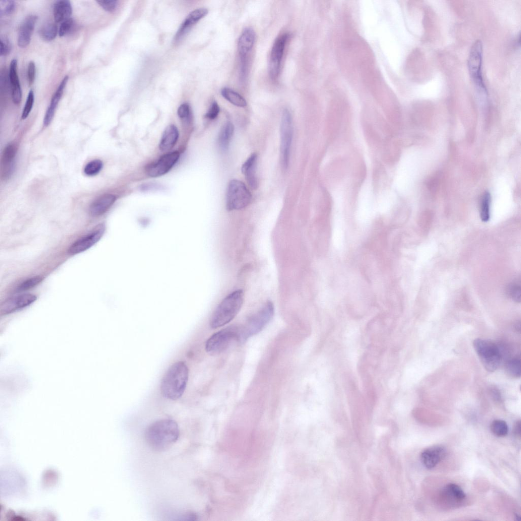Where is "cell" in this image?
Masks as SVG:
<instances>
[{"instance_id":"obj_2","label":"cell","mask_w":521,"mask_h":521,"mask_svg":"<svg viewBox=\"0 0 521 521\" xmlns=\"http://www.w3.org/2000/svg\"><path fill=\"white\" fill-rule=\"evenodd\" d=\"M188 376V368L184 362L180 361L172 364L161 380L162 395L172 400L180 398L185 390Z\"/></svg>"},{"instance_id":"obj_1","label":"cell","mask_w":521,"mask_h":521,"mask_svg":"<svg viewBox=\"0 0 521 521\" xmlns=\"http://www.w3.org/2000/svg\"><path fill=\"white\" fill-rule=\"evenodd\" d=\"M180 431L176 421L169 419L156 421L145 431V439L153 450L162 452L170 448L178 439Z\"/></svg>"},{"instance_id":"obj_11","label":"cell","mask_w":521,"mask_h":521,"mask_svg":"<svg viewBox=\"0 0 521 521\" xmlns=\"http://www.w3.org/2000/svg\"><path fill=\"white\" fill-rule=\"evenodd\" d=\"M105 230L104 224L97 225L88 234L74 242L69 248V253L75 255L90 248L100 240L104 234Z\"/></svg>"},{"instance_id":"obj_41","label":"cell","mask_w":521,"mask_h":521,"mask_svg":"<svg viewBox=\"0 0 521 521\" xmlns=\"http://www.w3.org/2000/svg\"><path fill=\"white\" fill-rule=\"evenodd\" d=\"M220 108L216 101L211 104L209 110L206 114V117L210 120L215 119L219 114Z\"/></svg>"},{"instance_id":"obj_18","label":"cell","mask_w":521,"mask_h":521,"mask_svg":"<svg viewBox=\"0 0 521 521\" xmlns=\"http://www.w3.org/2000/svg\"><path fill=\"white\" fill-rule=\"evenodd\" d=\"M9 78L13 102L15 104H19L22 98V91L18 75L17 62L16 59L12 60L10 63Z\"/></svg>"},{"instance_id":"obj_6","label":"cell","mask_w":521,"mask_h":521,"mask_svg":"<svg viewBox=\"0 0 521 521\" xmlns=\"http://www.w3.org/2000/svg\"><path fill=\"white\" fill-rule=\"evenodd\" d=\"M236 341H241V328L228 327L212 335L207 340L205 349L211 354H217L224 351Z\"/></svg>"},{"instance_id":"obj_32","label":"cell","mask_w":521,"mask_h":521,"mask_svg":"<svg viewBox=\"0 0 521 521\" xmlns=\"http://www.w3.org/2000/svg\"><path fill=\"white\" fill-rule=\"evenodd\" d=\"M208 13L205 8H199L191 12L185 19L191 25H193L199 20L204 17Z\"/></svg>"},{"instance_id":"obj_8","label":"cell","mask_w":521,"mask_h":521,"mask_svg":"<svg viewBox=\"0 0 521 521\" xmlns=\"http://www.w3.org/2000/svg\"><path fill=\"white\" fill-rule=\"evenodd\" d=\"M482 43L481 41L477 40L473 44L470 51L468 60V70L470 76L478 90L481 92L487 94L482 78Z\"/></svg>"},{"instance_id":"obj_10","label":"cell","mask_w":521,"mask_h":521,"mask_svg":"<svg viewBox=\"0 0 521 521\" xmlns=\"http://www.w3.org/2000/svg\"><path fill=\"white\" fill-rule=\"evenodd\" d=\"M288 37L287 33L280 35L275 40L271 49L269 63V74L272 80H276L279 75L281 61Z\"/></svg>"},{"instance_id":"obj_19","label":"cell","mask_w":521,"mask_h":521,"mask_svg":"<svg viewBox=\"0 0 521 521\" xmlns=\"http://www.w3.org/2000/svg\"><path fill=\"white\" fill-rule=\"evenodd\" d=\"M257 156L255 153L252 154L242 166V172L250 187L255 189L258 186V181L256 176Z\"/></svg>"},{"instance_id":"obj_27","label":"cell","mask_w":521,"mask_h":521,"mask_svg":"<svg viewBox=\"0 0 521 521\" xmlns=\"http://www.w3.org/2000/svg\"><path fill=\"white\" fill-rule=\"evenodd\" d=\"M443 493L446 497L458 501L464 500L466 497V494L463 490L455 483L448 484L444 487Z\"/></svg>"},{"instance_id":"obj_37","label":"cell","mask_w":521,"mask_h":521,"mask_svg":"<svg viewBox=\"0 0 521 521\" xmlns=\"http://www.w3.org/2000/svg\"><path fill=\"white\" fill-rule=\"evenodd\" d=\"M97 3L104 10L109 12H114L118 5V1L115 0L97 1Z\"/></svg>"},{"instance_id":"obj_15","label":"cell","mask_w":521,"mask_h":521,"mask_svg":"<svg viewBox=\"0 0 521 521\" xmlns=\"http://www.w3.org/2000/svg\"><path fill=\"white\" fill-rule=\"evenodd\" d=\"M446 450L441 446H433L426 448L421 454L423 465L428 469L435 468L445 456Z\"/></svg>"},{"instance_id":"obj_13","label":"cell","mask_w":521,"mask_h":521,"mask_svg":"<svg viewBox=\"0 0 521 521\" xmlns=\"http://www.w3.org/2000/svg\"><path fill=\"white\" fill-rule=\"evenodd\" d=\"M179 156V153L177 151L163 155L155 163L148 167L147 169L148 175L155 178L166 173L177 162Z\"/></svg>"},{"instance_id":"obj_3","label":"cell","mask_w":521,"mask_h":521,"mask_svg":"<svg viewBox=\"0 0 521 521\" xmlns=\"http://www.w3.org/2000/svg\"><path fill=\"white\" fill-rule=\"evenodd\" d=\"M244 300L242 290L235 291L227 296L219 304L213 313L210 327L216 329L229 323L240 311Z\"/></svg>"},{"instance_id":"obj_39","label":"cell","mask_w":521,"mask_h":521,"mask_svg":"<svg viewBox=\"0 0 521 521\" xmlns=\"http://www.w3.org/2000/svg\"><path fill=\"white\" fill-rule=\"evenodd\" d=\"M178 115L182 119L187 121L190 117V109L188 104L184 103L180 106L178 109Z\"/></svg>"},{"instance_id":"obj_40","label":"cell","mask_w":521,"mask_h":521,"mask_svg":"<svg viewBox=\"0 0 521 521\" xmlns=\"http://www.w3.org/2000/svg\"><path fill=\"white\" fill-rule=\"evenodd\" d=\"M36 76V66L33 61H31L28 65L27 77L28 85H32L35 79Z\"/></svg>"},{"instance_id":"obj_20","label":"cell","mask_w":521,"mask_h":521,"mask_svg":"<svg viewBox=\"0 0 521 521\" xmlns=\"http://www.w3.org/2000/svg\"><path fill=\"white\" fill-rule=\"evenodd\" d=\"M69 77L65 76L61 81L58 88L52 96L49 106H48L43 120L44 126L50 124L53 118L55 109L63 95L64 90L68 82Z\"/></svg>"},{"instance_id":"obj_5","label":"cell","mask_w":521,"mask_h":521,"mask_svg":"<svg viewBox=\"0 0 521 521\" xmlns=\"http://www.w3.org/2000/svg\"><path fill=\"white\" fill-rule=\"evenodd\" d=\"M474 349L484 368L493 372L499 367L501 355L499 348L493 342L481 338L473 341Z\"/></svg>"},{"instance_id":"obj_34","label":"cell","mask_w":521,"mask_h":521,"mask_svg":"<svg viewBox=\"0 0 521 521\" xmlns=\"http://www.w3.org/2000/svg\"><path fill=\"white\" fill-rule=\"evenodd\" d=\"M74 25V20L71 18L63 21L59 29V36L63 37L70 33L73 30Z\"/></svg>"},{"instance_id":"obj_4","label":"cell","mask_w":521,"mask_h":521,"mask_svg":"<svg viewBox=\"0 0 521 521\" xmlns=\"http://www.w3.org/2000/svg\"><path fill=\"white\" fill-rule=\"evenodd\" d=\"M274 312L273 303L267 301L256 313L249 318L244 326L241 328V341L260 332L271 320Z\"/></svg>"},{"instance_id":"obj_28","label":"cell","mask_w":521,"mask_h":521,"mask_svg":"<svg viewBox=\"0 0 521 521\" xmlns=\"http://www.w3.org/2000/svg\"><path fill=\"white\" fill-rule=\"evenodd\" d=\"M506 370L511 377L519 378L521 374L520 359L514 358L509 360L506 364Z\"/></svg>"},{"instance_id":"obj_35","label":"cell","mask_w":521,"mask_h":521,"mask_svg":"<svg viewBox=\"0 0 521 521\" xmlns=\"http://www.w3.org/2000/svg\"><path fill=\"white\" fill-rule=\"evenodd\" d=\"M520 286L516 283L510 284L507 288V294L515 302H520L521 299Z\"/></svg>"},{"instance_id":"obj_21","label":"cell","mask_w":521,"mask_h":521,"mask_svg":"<svg viewBox=\"0 0 521 521\" xmlns=\"http://www.w3.org/2000/svg\"><path fill=\"white\" fill-rule=\"evenodd\" d=\"M116 197L112 194H105L96 198L90 207V213L94 216L104 214L115 201Z\"/></svg>"},{"instance_id":"obj_25","label":"cell","mask_w":521,"mask_h":521,"mask_svg":"<svg viewBox=\"0 0 521 521\" xmlns=\"http://www.w3.org/2000/svg\"><path fill=\"white\" fill-rule=\"evenodd\" d=\"M221 94L226 100L235 106L244 107L247 105L245 98L231 89L223 88L221 91Z\"/></svg>"},{"instance_id":"obj_22","label":"cell","mask_w":521,"mask_h":521,"mask_svg":"<svg viewBox=\"0 0 521 521\" xmlns=\"http://www.w3.org/2000/svg\"><path fill=\"white\" fill-rule=\"evenodd\" d=\"M179 137L177 127L173 125L167 126L162 136L159 143V148L162 151L171 149L176 144Z\"/></svg>"},{"instance_id":"obj_12","label":"cell","mask_w":521,"mask_h":521,"mask_svg":"<svg viewBox=\"0 0 521 521\" xmlns=\"http://www.w3.org/2000/svg\"><path fill=\"white\" fill-rule=\"evenodd\" d=\"M255 39V32L252 28H245L242 32L238 42L240 67H248V55L252 49Z\"/></svg>"},{"instance_id":"obj_16","label":"cell","mask_w":521,"mask_h":521,"mask_svg":"<svg viewBox=\"0 0 521 521\" xmlns=\"http://www.w3.org/2000/svg\"><path fill=\"white\" fill-rule=\"evenodd\" d=\"M37 19L36 15H30L21 23L17 39L18 45L20 47L25 48L29 45Z\"/></svg>"},{"instance_id":"obj_7","label":"cell","mask_w":521,"mask_h":521,"mask_svg":"<svg viewBox=\"0 0 521 521\" xmlns=\"http://www.w3.org/2000/svg\"><path fill=\"white\" fill-rule=\"evenodd\" d=\"M251 198V193L242 182L237 180L229 182L226 193L227 210L242 209L250 204Z\"/></svg>"},{"instance_id":"obj_42","label":"cell","mask_w":521,"mask_h":521,"mask_svg":"<svg viewBox=\"0 0 521 521\" xmlns=\"http://www.w3.org/2000/svg\"><path fill=\"white\" fill-rule=\"evenodd\" d=\"M6 5L5 6L4 9L1 10V13H3L6 15H9L15 11L16 5L13 1H6Z\"/></svg>"},{"instance_id":"obj_43","label":"cell","mask_w":521,"mask_h":521,"mask_svg":"<svg viewBox=\"0 0 521 521\" xmlns=\"http://www.w3.org/2000/svg\"><path fill=\"white\" fill-rule=\"evenodd\" d=\"M520 422L518 421L516 424L515 431L517 433V434H518L519 435H520Z\"/></svg>"},{"instance_id":"obj_23","label":"cell","mask_w":521,"mask_h":521,"mask_svg":"<svg viewBox=\"0 0 521 521\" xmlns=\"http://www.w3.org/2000/svg\"><path fill=\"white\" fill-rule=\"evenodd\" d=\"M72 13V7L69 1H59L53 7V16L55 22L59 23L70 18Z\"/></svg>"},{"instance_id":"obj_31","label":"cell","mask_w":521,"mask_h":521,"mask_svg":"<svg viewBox=\"0 0 521 521\" xmlns=\"http://www.w3.org/2000/svg\"><path fill=\"white\" fill-rule=\"evenodd\" d=\"M102 166L103 163L100 160H94L86 165L84 168V172L87 176H94L97 175L100 171Z\"/></svg>"},{"instance_id":"obj_30","label":"cell","mask_w":521,"mask_h":521,"mask_svg":"<svg viewBox=\"0 0 521 521\" xmlns=\"http://www.w3.org/2000/svg\"><path fill=\"white\" fill-rule=\"evenodd\" d=\"M492 432L497 437H504L508 431V427L506 422L502 420H496L490 425Z\"/></svg>"},{"instance_id":"obj_33","label":"cell","mask_w":521,"mask_h":521,"mask_svg":"<svg viewBox=\"0 0 521 521\" xmlns=\"http://www.w3.org/2000/svg\"><path fill=\"white\" fill-rule=\"evenodd\" d=\"M42 280V278L40 276L32 277L21 283L17 290L20 292L28 290L39 284Z\"/></svg>"},{"instance_id":"obj_24","label":"cell","mask_w":521,"mask_h":521,"mask_svg":"<svg viewBox=\"0 0 521 521\" xmlns=\"http://www.w3.org/2000/svg\"><path fill=\"white\" fill-rule=\"evenodd\" d=\"M234 132V127L230 122L226 123L222 128L218 138V144L222 150L227 149Z\"/></svg>"},{"instance_id":"obj_38","label":"cell","mask_w":521,"mask_h":521,"mask_svg":"<svg viewBox=\"0 0 521 521\" xmlns=\"http://www.w3.org/2000/svg\"><path fill=\"white\" fill-rule=\"evenodd\" d=\"M1 56H6L10 53L11 50V45L8 39L6 37H1L0 40Z\"/></svg>"},{"instance_id":"obj_36","label":"cell","mask_w":521,"mask_h":521,"mask_svg":"<svg viewBox=\"0 0 521 521\" xmlns=\"http://www.w3.org/2000/svg\"><path fill=\"white\" fill-rule=\"evenodd\" d=\"M34 102V94L33 90H30L28 93L25 105L22 113V119H25L29 115L32 110Z\"/></svg>"},{"instance_id":"obj_17","label":"cell","mask_w":521,"mask_h":521,"mask_svg":"<svg viewBox=\"0 0 521 521\" xmlns=\"http://www.w3.org/2000/svg\"><path fill=\"white\" fill-rule=\"evenodd\" d=\"M17 153L15 145L10 144L4 150L1 158V176L4 180L9 179L14 168V160Z\"/></svg>"},{"instance_id":"obj_29","label":"cell","mask_w":521,"mask_h":521,"mask_svg":"<svg viewBox=\"0 0 521 521\" xmlns=\"http://www.w3.org/2000/svg\"><path fill=\"white\" fill-rule=\"evenodd\" d=\"M490 195L488 192H485L482 199L480 211V218L482 221L487 222L490 218Z\"/></svg>"},{"instance_id":"obj_9","label":"cell","mask_w":521,"mask_h":521,"mask_svg":"<svg viewBox=\"0 0 521 521\" xmlns=\"http://www.w3.org/2000/svg\"><path fill=\"white\" fill-rule=\"evenodd\" d=\"M293 133L292 115L290 111L283 110L280 126V157L281 164L286 169L288 165Z\"/></svg>"},{"instance_id":"obj_14","label":"cell","mask_w":521,"mask_h":521,"mask_svg":"<svg viewBox=\"0 0 521 521\" xmlns=\"http://www.w3.org/2000/svg\"><path fill=\"white\" fill-rule=\"evenodd\" d=\"M36 300V296L30 294H21L9 298L1 304V314L6 315L11 313L30 305Z\"/></svg>"},{"instance_id":"obj_26","label":"cell","mask_w":521,"mask_h":521,"mask_svg":"<svg viewBox=\"0 0 521 521\" xmlns=\"http://www.w3.org/2000/svg\"><path fill=\"white\" fill-rule=\"evenodd\" d=\"M57 33V27L55 23L52 22L45 23L39 31L41 38L47 42L53 40L55 38Z\"/></svg>"}]
</instances>
